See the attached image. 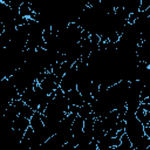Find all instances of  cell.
<instances>
[{
	"instance_id": "1",
	"label": "cell",
	"mask_w": 150,
	"mask_h": 150,
	"mask_svg": "<svg viewBox=\"0 0 150 150\" xmlns=\"http://www.w3.org/2000/svg\"><path fill=\"white\" fill-rule=\"evenodd\" d=\"M76 83H77V66L75 63H73L71 67L63 74L59 87L64 93V91L76 88Z\"/></svg>"
},
{
	"instance_id": "2",
	"label": "cell",
	"mask_w": 150,
	"mask_h": 150,
	"mask_svg": "<svg viewBox=\"0 0 150 150\" xmlns=\"http://www.w3.org/2000/svg\"><path fill=\"white\" fill-rule=\"evenodd\" d=\"M64 96L68 100V103L69 104H75L77 107H81L84 103L83 102V98H82V95L79 93V90L76 88L70 89L68 91H64Z\"/></svg>"
},
{
	"instance_id": "3",
	"label": "cell",
	"mask_w": 150,
	"mask_h": 150,
	"mask_svg": "<svg viewBox=\"0 0 150 150\" xmlns=\"http://www.w3.org/2000/svg\"><path fill=\"white\" fill-rule=\"evenodd\" d=\"M42 114L39 112L38 110H35L32 115V117L29 118V125L33 128V130H36V129H40L43 127V122H42Z\"/></svg>"
},
{
	"instance_id": "4",
	"label": "cell",
	"mask_w": 150,
	"mask_h": 150,
	"mask_svg": "<svg viewBox=\"0 0 150 150\" xmlns=\"http://www.w3.org/2000/svg\"><path fill=\"white\" fill-rule=\"evenodd\" d=\"M35 110H33L27 103H25L23 105H22V108H21V110H20V112H19V115H21V116H23V117H26V118H30L32 117V115H33V112H34Z\"/></svg>"
}]
</instances>
